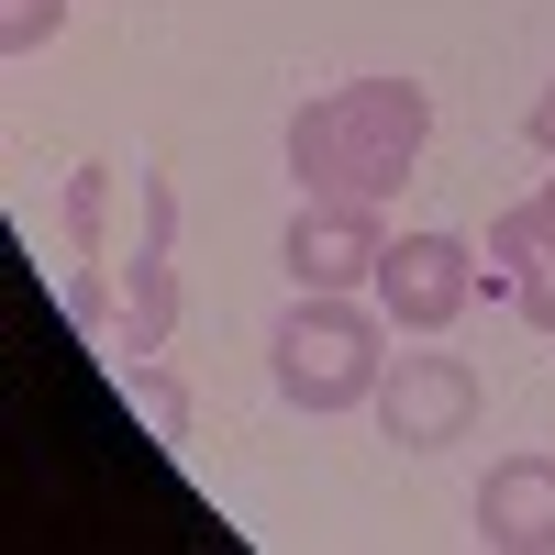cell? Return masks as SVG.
<instances>
[{
	"mask_svg": "<svg viewBox=\"0 0 555 555\" xmlns=\"http://www.w3.org/2000/svg\"><path fill=\"white\" fill-rule=\"evenodd\" d=\"M423 133H434V89L423 78H345L322 101L289 112L278 156H289L300 201H400V178L423 167Z\"/></svg>",
	"mask_w": 555,
	"mask_h": 555,
	"instance_id": "obj_1",
	"label": "cell"
},
{
	"mask_svg": "<svg viewBox=\"0 0 555 555\" xmlns=\"http://www.w3.org/2000/svg\"><path fill=\"white\" fill-rule=\"evenodd\" d=\"M378 322L389 311H366L356 289H300L289 311H278V334H267L278 400H289V411H356V400H378V378H389Z\"/></svg>",
	"mask_w": 555,
	"mask_h": 555,
	"instance_id": "obj_2",
	"label": "cell"
},
{
	"mask_svg": "<svg viewBox=\"0 0 555 555\" xmlns=\"http://www.w3.org/2000/svg\"><path fill=\"white\" fill-rule=\"evenodd\" d=\"M478 366L467 356H444V345H400V366L378 378V434L400 444V455H434V444H455V434H478Z\"/></svg>",
	"mask_w": 555,
	"mask_h": 555,
	"instance_id": "obj_3",
	"label": "cell"
},
{
	"mask_svg": "<svg viewBox=\"0 0 555 555\" xmlns=\"http://www.w3.org/2000/svg\"><path fill=\"white\" fill-rule=\"evenodd\" d=\"M366 289H378V311L400 334H444V322H467V300H478V245L467 234H389Z\"/></svg>",
	"mask_w": 555,
	"mask_h": 555,
	"instance_id": "obj_4",
	"label": "cell"
},
{
	"mask_svg": "<svg viewBox=\"0 0 555 555\" xmlns=\"http://www.w3.org/2000/svg\"><path fill=\"white\" fill-rule=\"evenodd\" d=\"M389 256V222L378 201H300L289 211V234H278V267L300 278V289H366Z\"/></svg>",
	"mask_w": 555,
	"mask_h": 555,
	"instance_id": "obj_5",
	"label": "cell"
},
{
	"mask_svg": "<svg viewBox=\"0 0 555 555\" xmlns=\"http://www.w3.org/2000/svg\"><path fill=\"white\" fill-rule=\"evenodd\" d=\"M167 334H178V190L145 167V245H133V278H122V322H112V345L156 356Z\"/></svg>",
	"mask_w": 555,
	"mask_h": 555,
	"instance_id": "obj_6",
	"label": "cell"
},
{
	"mask_svg": "<svg viewBox=\"0 0 555 555\" xmlns=\"http://www.w3.org/2000/svg\"><path fill=\"white\" fill-rule=\"evenodd\" d=\"M478 544L489 555H555V455H500L478 478Z\"/></svg>",
	"mask_w": 555,
	"mask_h": 555,
	"instance_id": "obj_7",
	"label": "cell"
},
{
	"mask_svg": "<svg viewBox=\"0 0 555 555\" xmlns=\"http://www.w3.org/2000/svg\"><path fill=\"white\" fill-rule=\"evenodd\" d=\"M533 256H555V167H544V190H533L522 211H500V222H489V289L512 300V278H522Z\"/></svg>",
	"mask_w": 555,
	"mask_h": 555,
	"instance_id": "obj_8",
	"label": "cell"
},
{
	"mask_svg": "<svg viewBox=\"0 0 555 555\" xmlns=\"http://www.w3.org/2000/svg\"><path fill=\"white\" fill-rule=\"evenodd\" d=\"M122 400L156 423V444H190V389H178L156 356H122Z\"/></svg>",
	"mask_w": 555,
	"mask_h": 555,
	"instance_id": "obj_9",
	"label": "cell"
},
{
	"mask_svg": "<svg viewBox=\"0 0 555 555\" xmlns=\"http://www.w3.org/2000/svg\"><path fill=\"white\" fill-rule=\"evenodd\" d=\"M101 222H112V167H78L67 178V256L78 267H101L112 245H101Z\"/></svg>",
	"mask_w": 555,
	"mask_h": 555,
	"instance_id": "obj_10",
	"label": "cell"
},
{
	"mask_svg": "<svg viewBox=\"0 0 555 555\" xmlns=\"http://www.w3.org/2000/svg\"><path fill=\"white\" fill-rule=\"evenodd\" d=\"M67 34V0H0V56H44Z\"/></svg>",
	"mask_w": 555,
	"mask_h": 555,
	"instance_id": "obj_11",
	"label": "cell"
},
{
	"mask_svg": "<svg viewBox=\"0 0 555 555\" xmlns=\"http://www.w3.org/2000/svg\"><path fill=\"white\" fill-rule=\"evenodd\" d=\"M512 311L533 322V334H555V256H533V267L512 278Z\"/></svg>",
	"mask_w": 555,
	"mask_h": 555,
	"instance_id": "obj_12",
	"label": "cell"
},
{
	"mask_svg": "<svg viewBox=\"0 0 555 555\" xmlns=\"http://www.w3.org/2000/svg\"><path fill=\"white\" fill-rule=\"evenodd\" d=\"M522 133H533V156H544V167H555V78H544V89H533V112H522Z\"/></svg>",
	"mask_w": 555,
	"mask_h": 555,
	"instance_id": "obj_13",
	"label": "cell"
}]
</instances>
